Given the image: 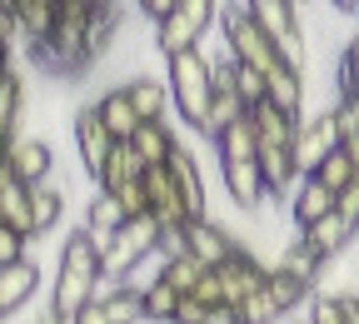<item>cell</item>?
Listing matches in <instances>:
<instances>
[{
    "label": "cell",
    "mask_w": 359,
    "mask_h": 324,
    "mask_svg": "<svg viewBox=\"0 0 359 324\" xmlns=\"http://www.w3.org/2000/svg\"><path fill=\"white\" fill-rule=\"evenodd\" d=\"M100 280H105V264H100V245L90 235V224L70 229L65 245H60V264H55V295H50V309L60 319H75L90 299L100 295Z\"/></svg>",
    "instance_id": "obj_1"
},
{
    "label": "cell",
    "mask_w": 359,
    "mask_h": 324,
    "mask_svg": "<svg viewBox=\"0 0 359 324\" xmlns=\"http://www.w3.org/2000/svg\"><path fill=\"white\" fill-rule=\"evenodd\" d=\"M170 100H175V115L185 120L190 130L205 135V120H210V105H215V60L200 50H180L170 55Z\"/></svg>",
    "instance_id": "obj_2"
},
{
    "label": "cell",
    "mask_w": 359,
    "mask_h": 324,
    "mask_svg": "<svg viewBox=\"0 0 359 324\" xmlns=\"http://www.w3.org/2000/svg\"><path fill=\"white\" fill-rule=\"evenodd\" d=\"M219 35H224V50H230L235 60H245V65H255L259 75H269L275 65H285L280 45L264 35V25L250 15V6H230V11H219Z\"/></svg>",
    "instance_id": "obj_3"
},
{
    "label": "cell",
    "mask_w": 359,
    "mask_h": 324,
    "mask_svg": "<svg viewBox=\"0 0 359 324\" xmlns=\"http://www.w3.org/2000/svg\"><path fill=\"white\" fill-rule=\"evenodd\" d=\"M219 15V0H180V6L155 25V45H160V55H180V50H195V45L210 35Z\"/></svg>",
    "instance_id": "obj_4"
},
{
    "label": "cell",
    "mask_w": 359,
    "mask_h": 324,
    "mask_svg": "<svg viewBox=\"0 0 359 324\" xmlns=\"http://www.w3.org/2000/svg\"><path fill=\"white\" fill-rule=\"evenodd\" d=\"M115 135H110V125H105V115H100V105L90 100V105H80L75 110V150H80V165H85V175L100 184V175H105V165H110V155H115Z\"/></svg>",
    "instance_id": "obj_5"
},
{
    "label": "cell",
    "mask_w": 359,
    "mask_h": 324,
    "mask_svg": "<svg viewBox=\"0 0 359 324\" xmlns=\"http://www.w3.org/2000/svg\"><path fill=\"white\" fill-rule=\"evenodd\" d=\"M339 145H344V120H339V110L330 105V110H320L314 120L299 125V135H294V160H299V170L309 175V170H320V160L334 155Z\"/></svg>",
    "instance_id": "obj_6"
},
{
    "label": "cell",
    "mask_w": 359,
    "mask_h": 324,
    "mask_svg": "<svg viewBox=\"0 0 359 324\" xmlns=\"http://www.w3.org/2000/svg\"><path fill=\"white\" fill-rule=\"evenodd\" d=\"M219 269V285H224V304H240L245 295H255L264 280H269V264L255 255V250H235L230 259H224V264H215Z\"/></svg>",
    "instance_id": "obj_7"
},
{
    "label": "cell",
    "mask_w": 359,
    "mask_h": 324,
    "mask_svg": "<svg viewBox=\"0 0 359 324\" xmlns=\"http://www.w3.org/2000/svg\"><path fill=\"white\" fill-rule=\"evenodd\" d=\"M219 175H224V195H230V205H235V210L255 215V210L264 205L269 184H264L259 160H224V165H219Z\"/></svg>",
    "instance_id": "obj_8"
},
{
    "label": "cell",
    "mask_w": 359,
    "mask_h": 324,
    "mask_svg": "<svg viewBox=\"0 0 359 324\" xmlns=\"http://www.w3.org/2000/svg\"><path fill=\"white\" fill-rule=\"evenodd\" d=\"M334 205H339V190H330L320 175H304V180L294 184V195H290L285 210H290V220L304 229V224H314V220H325Z\"/></svg>",
    "instance_id": "obj_9"
},
{
    "label": "cell",
    "mask_w": 359,
    "mask_h": 324,
    "mask_svg": "<svg viewBox=\"0 0 359 324\" xmlns=\"http://www.w3.org/2000/svg\"><path fill=\"white\" fill-rule=\"evenodd\" d=\"M185 240H190V255H200L205 264H224V259L240 250V240L219 220H210V215H200V220L185 224Z\"/></svg>",
    "instance_id": "obj_10"
},
{
    "label": "cell",
    "mask_w": 359,
    "mask_h": 324,
    "mask_svg": "<svg viewBox=\"0 0 359 324\" xmlns=\"http://www.w3.org/2000/svg\"><path fill=\"white\" fill-rule=\"evenodd\" d=\"M6 160H11V170L25 180V184H35V180H50V170H55V150L40 140V135H15L11 140V150H6Z\"/></svg>",
    "instance_id": "obj_11"
},
{
    "label": "cell",
    "mask_w": 359,
    "mask_h": 324,
    "mask_svg": "<svg viewBox=\"0 0 359 324\" xmlns=\"http://www.w3.org/2000/svg\"><path fill=\"white\" fill-rule=\"evenodd\" d=\"M299 235H304V240H309L314 250H325V255L334 259L339 250H349V245H354V235H359V220H349V215H344V210L334 205V210H330L325 220H314V224H304Z\"/></svg>",
    "instance_id": "obj_12"
},
{
    "label": "cell",
    "mask_w": 359,
    "mask_h": 324,
    "mask_svg": "<svg viewBox=\"0 0 359 324\" xmlns=\"http://www.w3.org/2000/svg\"><path fill=\"white\" fill-rule=\"evenodd\" d=\"M125 220H130V215H125V205L115 200V190L95 184V195H90V205H85V224H90V235H95V245H100V250L115 240V229H120Z\"/></svg>",
    "instance_id": "obj_13"
},
{
    "label": "cell",
    "mask_w": 359,
    "mask_h": 324,
    "mask_svg": "<svg viewBox=\"0 0 359 324\" xmlns=\"http://www.w3.org/2000/svg\"><path fill=\"white\" fill-rule=\"evenodd\" d=\"M20 100H25L20 65H6V70H0V155H6L11 140L20 135Z\"/></svg>",
    "instance_id": "obj_14"
},
{
    "label": "cell",
    "mask_w": 359,
    "mask_h": 324,
    "mask_svg": "<svg viewBox=\"0 0 359 324\" xmlns=\"http://www.w3.org/2000/svg\"><path fill=\"white\" fill-rule=\"evenodd\" d=\"M35 290H40V264L30 255L20 264H0V309H6V314H15Z\"/></svg>",
    "instance_id": "obj_15"
},
{
    "label": "cell",
    "mask_w": 359,
    "mask_h": 324,
    "mask_svg": "<svg viewBox=\"0 0 359 324\" xmlns=\"http://www.w3.org/2000/svg\"><path fill=\"white\" fill-rule=\"evenodd\" d=\"M280 269H290L294 274V280H304L309 290H320V274H325V264H330V255L325 250H314L304 235H294L285 250H280V259H275Z\"/></svg>",
    "instance_id": "obj_16"
},
{
    "label": "cell",
    "mask_w": 359,
    "mask_h": 324,
    "mask_svg": "<svg viewBox=\"0 0 359 324\" xmlns=\"http://www.w3.org/2000/svg\"><path fill=\"white\" fill-rule=\"evenodd\" d=\"M215 150H219V165L224 160H255L259 155V130H255V115L245 110L235 125H224L215 135Z\"/></svg>",
    "instance_id": "obj_17"
},
{
    "label": "cell",
    "mask_w": 359,
    "mask_h": 324,
    "mask_svg": "<svg viewBox=\"0 0 359 324\" xmlns=\"http://www.w3.org/2000/svg\"><path fill=\"white\" fill-rule=\"evenodd\" d=\"M95 105H100V115H105V125H110L115 140H135V130H140V110H135V100H130V90H125V85L105 90Z\"/></svg>",
    "instance_id": "obj_18"
},
{
    "label": "cell",
    "mask_w": 359,
    "mask_h": 324,
    "mask_svg": "<svg viewBox=\"0 0 359 324\" xmlns=\"http://www.w3.org/2000/svg\"><path fill=\"white\" fill-rule=\"evenodd\" d=\"M170 175H175V184H180V195H185L190 215L200 220V215H205V180H200V165H195V155H190L185 145H175V155H170Z\"/></svg>",
    "instance_id": "obj_19"
},
{
    "label": "cell",
    "mask_w": 359,
    "mask_h": 324,
    "mask_svg": "<svg viewBox=\"0 0 359 324\" xmlns=\"http://www.w3.org/2000/svg\"><path fill=\"white\" fill-rule=\"evenodd\" d=\"M180 295L170 280H165V269H160V280H150L140 290V304H145V324H175V309H180Z\"/></svg>",
    "instance_id": "obj_20"
},
{
    "label": "cell",
    "mask_w": 359,
    "mask_h": 324,
    "mask_svg": "<svg viewBox=\"0 0 359 324\" xmlns=\"http://www.w3.org/2000/svg\"><path fill=\"white\" fill-rule=\"evenodd\" d=\"M130 100H135V110H140V120H165V110H170V80H150V75H135L130 85Z\"/></svg>",
    "instance_id": "obj_21"
},
{
    "label": "cell",
    "mask_w": 359,
    "mask_h": 324,
    "mask_svg": "<svg viewBox=\"0 0 359 324\" xmlns=\"http://www.w3.org/2000/svg\"><path fill=\"white\" fill-rule=\"evenodd\" d=\"M175 135H170V125L165 120H140V130H135V150L145 155V165H165L170 155H175Z\"/></svg>",
    "instance_id": "obj_22"
},
{
    "label": "cell",
    "mask_w": 359,
    "mask_h": 324,
    "mask_svg": "<svg viewBox=\"0 0 359 324\" xmlns=\"http://www.w3.org/2000/svg\"><path fill=\"white\" fill-rule=\"evenodd\" d=\"M60 210H65V195L55 190L50 180H35V184H30V215H35V229H40V235H45V229H55Z\"/></svg>",
    "instance_id": "obj_23"
},
{
    "label": "cell",
    "mask_w": 359,
    "mask_h": 324,
    "mask_svg": "<svg viewBox=\"0 0 359 324\" xmlns=\"http://www.w3.org/2000/svg\"><path fill=\"white\" fill-rule=\"evenodd\" d=\"M250 105L240 100V90L235 85H224V90H215V105H210V120H205V140L215 145V135L224 130V125H235L240 115H245Z\"/></svg>",
    "instance_id": "obj_24"
},
{
    "label": "cell",
    "mask_w": 359,
    "mask_h": 324,
    "mask_svg": "<svg viewBox=\"0 0 359 324\" xmlns=\"http://www.w3.org/2000/svg\"><path fill=\"white\" fill-rule=\"evenodd\" d=\"M105 299V309H110V319L115 324H145V304H140V290H135V285H115V290H105L100 295Z\"/></svg>",
    "instance_id": "obj_25"
},
{
    "label": "cell",
    "mask_w": 359,
    "mask_h": 324,
    "mask_svg": "<svg viewBox=\"0 0 359 324\" xmlns=\"http://www.w3.org/2000/svg\"><path fill=\"white\" fill-rule=\"evenodd\" d=\"M150 165H145V155L135 150V140H120L115 145V155H110V165H105V175H100V184H120V180H140Z\"/></svg>",
    "instance_id": "obj_26"
},
{
    "label": "cell",
    "mask_w": 359,
    "mask_h": 324,
    "mask_svg": "<svg viewBox=\"0 0 359 324\" xmlns=\"http://www.w3.org/2000/svg\"><path fill=\"white\" fill-rule=\"evenodd\" d=\"M269 295H275V299H280V309H285V314L314 299V290H309L304 280H294V274H290V269H280V264H269Z\"/></svg>",
    "instance_id": "obj_27"
},
{
    "label": "cell",
    "mask_w": 359,
    "mask_h": 324,
    "mask_svg": "<svg viewBox=\"0 0 359 324\" xmlns=\"http://www.w3.org/2000/svg\"><path fill=\"white\" fill-rule=\"evenodd\" d=\"M205 269H210V264H205L200 255H190V250H185V255H170V259H165V280H170L180 295H190V290L205 280Z\"/></svg>",
    "instance_id": "obj_28"
},
{
    "label": "cell",
    "mask_w": 359,
    "mask_h": 324,
    "mask_svg": "<svg viewBox=\"0 0 359 324\" xmlns=\"http://www.w3.org/2000/svg\"><path fill=\"white\" fill-rule=\"evenodd\" d=\"M275 319H285V309H280L275 295H269V280H264L255 295L240 299V324H275Z\"/></svg>",
    "instance_id": "obj_29"
},
{
    "label": "cell",
    "mask_w": 359,
    "mask_h": 324,
    "mask_svg": "<svg viewBox=\"0 0 359 324\" xmlns=\"http://www.w3.org/2000/svg\"><path fill=\"white\" fill-rule=\"evenodd\" d=\"M309 175H320V180L330 184V190H344V184H349V180L359 175V165H354V155H349V150L339 145L334 155H325V160H320V170H309Z\"/></svg>",
    "instance_id": "obj_30"
},
{
    "label": "cell",
    "mask_w": 359,
    "mask_h": 324,
    "mask_svg": "<svg viewBox=\"0 0 359 324\" xmlns=\"http://www.w3.org/2000/svg\"><path fill=\"white\" fill-rule=\"evenodd\" d=\"M105 190H115V200L125 205V215H145V210H150L145 175H140V180H120V184H105Z\"/></svg>",
    "instance_id": "obj_31"
},
{
    "label": "cell",
    "mask_w": 359,
    "mask_h": 324,
    "mask_svg": "<svg viewBox=\"0 0 359 324\" xmlns=\"http://www.w3.org/2000/svg\"><path fill=\"white\" fill-rule=\"evenodd\" d=\"M235 90H240V100H245V105H259V100H264V75H259L255 65L235 60Z\"/></svg>",
    "instance_id": "obj_32"
},
{
    "label": "cell",
    "mask_w": 359,
    "mask_h": 324,
    "mask_svg": "<svg viewBox=\"0 0 359 324\" xmlns=\"http://www.w3.org/2000/svg\"><path fill=\"white\" fill-rule=\"evenodd\" d=\"M15 40H20V25L11 15V6H0V70L15 65Z\"/></svg>",
    "instance_id": "obj_33"
},
{
    "label": "cell",
    "mask_w": 359,
    "mask_h": 324,
    "mask_svg": "<svg viewBox=\"0 0 359 324\" xmlns=\"http://www.w3.org/2000/svg\"><path fill=\"white\" fill-rule=\"evenodd\" d=\"M309 324H349L339 295H314V304H309Z\"/></svg>",
    "instance_id": "obj_34"
},
{
    "label": "cell",
    "mask_w": 359,
    "mask_h": 324,
    "mask_svg": "<svg viewBox=\"0 0 359 324\" xmlns=\"http://www.w3.org/2000/svg\"><path fill=\"white\" fill-rule=\"evenodd\" d=\"M25 245H30V235H20L15 224H0V264H20Z\"/></svg>",
    "instance_id": "obj_35"
},
{
    "label": "cell",
    "mask_w": 359,
    "mask_h": 324,
    "mask_svg": "<svg viewBox=\"0 0 359 324\" xmlns=\"http://www.w3.org/2000/svg\"><path fill=\"white\" fill-rule=\"evenodd\" d=\"M344 90H359V35L339 50V95Z\"/></svg>",
    "instance_id": "obj_36"
},
{
    "label": "cell",
    "mask_w": 359,
    "mask_h": 324,
    "mask_svg": "<svg viewBox=\"0 0 359 324\" xmlns=\"http://www.w3.org/2000/svg\"><path fill=\"white\" fill-rule=\"evenodd\" d=\"M210 309H215V304H205V299L185 295V299H180V309H175V324H205V319H210Z\"/></svg>",
    "instance_id": "obj_37"
},
{
    "label": "cell",
    "mask_w": 359,
    "mask_h": 324,
    "mask_svg": "<svg viewBox=\"0 0 359 324\" xmlns=\"http://www.w3.org/2000/svg\"><path fill=\"white\" fill-rule=\"evenodd\" d=\"M190 295H195V299H205V304H224V285H219V269H215V264L205 269V280H200Z\"/></svg>",
    "instance_id": "obj_38"
},
{
    "label": "cell",
    "mask_w": 359,
    "mask_h": 324,
    "mask_svg": "<svg viewBox=\"0 0 359 324\" xmlns=\"http://www.w3.org/2000/svg\"><path fill=\"white\" fill-rule=\"evenodd\" d=\"M339 120H344V135H359V90H344V95L334 100Z\"/></svg>",
    "instance_id": "obj_39"
},
{
    "label": "cell",
    "mask_w": 359,
    "mask_h": 324,
    "mask_svg": "<svg viewBox=\"0 0 359 324\" xmlns=\"http://www.w3.org/2000/svg\"><path fill=\"white\" fill-rule=\"evenodd\" d=\"M70 324H115V319H110V309H105V299L95 295V299H90V304H85V309H80V314L70 319Z\"/></svg>",
    "instance_id": "obj_40"
},
{
    "label": "cell",
    "mask_w": 359,
    "mask_h": 324,
    "mask_svg": "<svg viewBox=\"0 0 359 324\" xmlns=\"http://www.w3.org/2000/svg\"><path fill=\"white\" fill-rule=\"evenodd\" d=\"M175 6H180V0H135V11H140L145 20H155V25H160V20H165Z\"/></svg>",
    "instance_id": "obj_41"
},
{
    "label": "cell",
    "mask_w": 359,
    "mask_h": 324,
    "mask_svg": "<svg viewBox=\"0 0 359 324\" xmlns=\"http://www.w3.org/2000/svg\"><path fill=\"white\" fill-rule=\"evenodd\" d=\"M339 210L349 215V220H359V175L344 184V190H339Z\"/></svg>",
    "instance_id": "obj_42"
},
{
    "label": "cell",
    "mask_w": 359,
    "mask_h": 324,
    "mask_svg": "<svg viewBox=\"0 0 359 324\" xmlns=\"http://www.w3.org/2000/svg\"><path fill=\"white\" fill-rule=\"evenodd\" d=\"M205 324H240V304H215Z\"/></svg>",
    "instance_id": "obj_43"
},
{
    "label": "cell",
    "mask_w": 359,
    "mask_h": 324,
    "mask_svg": "<svg viewBox=\"0 0 359 324\" xmlns=\"http://www.w3.org/2000/svg\"><path fill=\"white\" fill-rule=\"evenodd\" d=\"M339 304H344V319L359 324V299H354V295H339Z\"/></svg>",
    "instance_id": "obj_44"
},
{
    "label": "cell",
    "mask_w": 359,
    "mask_h": 324,
    "mask_svg": "<svg viewBox=\"0 0 359 324\" xmlns=\"http://www.w3.org/2000/svg\"><path fill=\"white\" fill-rule=\"evenodd\" d=\"M334 11H349V15H359V0H334Z\"/></svg>",
    "instance_id": "obj_45"
},
{
    "label": "cell",
    "mask_w": 359,
    "mask_h": 324,
    "mask_svg": "<svg viewBox=\"0 0 359 324\" xmlns=\"http://www.w3.org/2000/svg\"><path fill=\"white\" fill-rule=\"evenodd\" d=\"M80 6H110V0H80Z\"/></svg>",
    "instance_id": "obj_46"
},
{
    "label": "cell",
    "mask_w": 359,
    "mask_h": 324,
    "mask_svg": "<svg viewBox=\"0 0 359 324\" xmlns=\"http://www.w3.org/2000/svg\"><path fill=\"white\" fill-rule=\"evenodd\" d=\"M354 299H359V285H354Z\"/></svg>",
    "instance_id": "obj_47"
},
{
    "label": "cell",
    "mask_w": 359,
    "mask_h": 324,
    "mask_svg": "<svg viewBox=\"0 0 359 324\" xmlns=\"http://www.w3.org/2000/svg\"><path fill=\"white\" fill-rule=\"evenodd\" d=\"M0 6H11V0H0Z\"/></svg>",
    "instance_id": "obj_48"
},
{
    "label": "cell",
    "mask_w": 359,
    "mask_h": 324,
    "mask_svg": "<svg viewBox=\"0 0 359 324\" xmlns=\"http://www.w3.org/2000/svg\"><path fill=\"white\" fill-rule=\"evenodd\" d=\"M294 6H304V0H294Z\"/></svg>",
    "instance_id": "obj_49"
},
{
    "label": "cell",
    "mask_w": 359,
    "mask_h": 324,
    "mask_svg": "<svg viewBox=\"0 0 359 324\" xmlns=\"http://www.w3.org/2000/svg\"><path fill=\"white\" fill-rule=\"evenodd\" d=\"M0 319H6V309H0Z\"/></svg>",
    "instance_id": "obj_50"
}]
</instances>
